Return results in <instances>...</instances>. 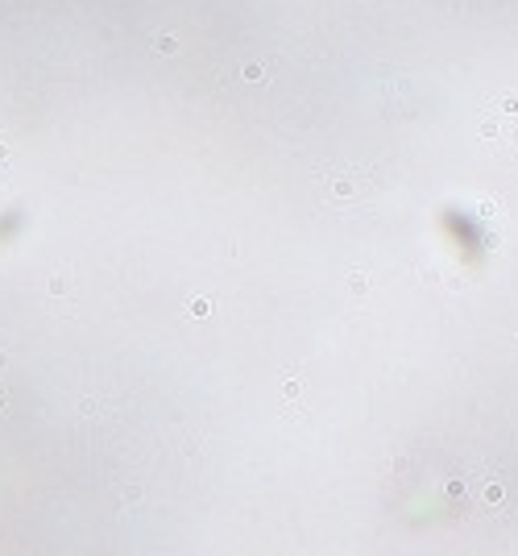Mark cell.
<instances>
[{"label":"cell","mask_w":518,"mask_h":556,"mask_svg":"<svg viewBox=\"0 0 518 556\" xmlns=\"http://www.w3.org/2000/svg\"><path fill=\"white\" fill-rule=\"evenodd\" d=\"M154 50H162V54H174V50H178V38H174V34H158V38H154Z\"/></svg>","instance_id":"cell-1"},{"label":"cell","mask_w":518,"mask_h":556,"mask_svg":"<svg viewBox=\"0 0 518 556\" xmlns=\"http://www.w3.org/2000/svg\"><path fill=\"white\" fill-rule=\"evenodd\" d=\"M191 316H195V320L211 316V303H207V299H191Z\"/></svg>","instance_id":"cell-2"},{"label":"cell","mask_w":518,"mask_h":556,"mask_svg":"<svg viewBox=\"0 0 518 556\" xmlns=\"http://www.w3.org/2000/svg\"><path fill=\"white\" fill-rule=\"evenodd\" d=\"M67 287H71V283H67V274H54V283H50V291H54V295H63Z\"/></svg>","instance_id":"cell-3"},{"label":"cell","mask_w":518,"mask_h":556,"mask_svg":"<svg viewBox=\"0 0 518 556\" xmlns=\"http://www.w3.org/2000/svg\"><path fill=\"white\" fill-rule=\"evenodd\" d=\"M83 415L91 419V415H100V403H91V398H83Z\"/></svg>","instance_id":"cell-4"},{"label":"cell","mask_w":518,"mask_h":556,"mask_svg":"<svg viewBox=\"0 0 518 556\" xmlns=\"http://www.w3.org/2000/svg\"><path fill=\"white\" fill-rule=\"evenodd\" d=\"M5 407H9V398H5V390H0V415H5Z\"/></svg>","instance_id":"cell-5"},{"label":"cell","mask_w":518,"mask_h":556,"mask_svg":"<svg viewBox=\"0 0 518 556\" xmlns=\"http://www.w3.org/2000/svg\"><path fill=\"white\" fill-rule=\"evenodd\" d=\"M5 158H9V149H5V145H0V162H5Z\"/></svg>","instance_id":"cell-6"},{"label":"cell","mask_w":518,"mask_h":556,"mask_svg":"<svg viewBox=\"0 0 518 556\" xmlns=\"http://www.w3.org/2000/svg\"><path fill=\"white\" fill-rule=\"evenodd\" d=\"M0 365H5V353H0Z\"/></svg>","instance_id":"cell-7"}]
</instances>
